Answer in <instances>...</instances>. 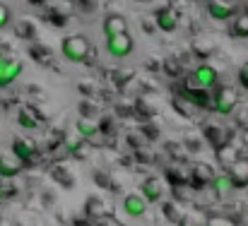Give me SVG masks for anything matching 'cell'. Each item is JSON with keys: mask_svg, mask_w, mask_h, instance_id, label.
<instances>
[{"mask_svg": "<svg viewBox=\"0 0 248 226\" xmlns=\"http://www.w3.org/2000/svg\"><path fill=\"white\" fill-rule=\"evenodd\" d=\"M205 10L217 22H227V19H232L236 15V7L232 2H227V0H207L205 2Z\"/></svg>", "mask_w": 248, "mask_h": 226, "instance_id": "cell-10", "label": "cell"}, {"mask_svg": "<svg viewBox=\"0 0 248 226\" xmlns=\"http://www.w3.org/2000/svg\"><path fill=\"white\" fill-rule=\"evenodd\" d=\"M178 24H181V15L173 10V7H159L157 12H155V27L159 29V31H164V34H173L176 29H178Z\"/></svg>", "mask_w": 248, "mask_h": 226, "instance_id": "cell-7", "label": "cell"}, {"mask_svg": "<svg viewBox=\"0 0 248 226\" xmlns=\"http://www.w3.org/2000/svg\"><path fill=\"white\" fill-rule=\"evenodd\" d=\"M239 156H241V154L234 150L232 145H224L222 150H217V161H219V166H222V168H229V166H232Z\"/></svg>", "mask_w": 248, "mask_h": 226, "instance_id": "cell-19", "label": "cell"}, {"mask_svg": "<svg viewBox=\"0 0 248 226\" xmlns=\"http://www.w3.org/2000/svg\"><path fill=\"white\" fill-rule=\"evenodd\" d=\"M239 101H241L239 89H234V87H219L215 91V96H212V111L219 113V116H232L239 108Z\"/></svg>", "mask_w": 248, "mask_h": 226, "instance_id": "cell-2", "label": "cell"}, {"mask_svg": "<svg viewBox=\"0 0 248 226\" xmlns=\"http://www.w3.org/2000/svg\"><path fill=\"white\" fill-rule=\"evenodd\" d=\"M22 161L15 154H0V178H15L22 171Z\"/></svg>", "mask_w": 248, "mask_h": 226, "instance_id": "cell-15", "label": "cell"}, {"mask_svg": "<svg viewBox=\"0 0 248 226\" xmlns=\"http://www.w3.org/2000/svg\"><path fill=\"white\" fill-rule=\"evenodd\" d=\"M104 48H106V56H108V58H113V60H125V58L133 56V51H135V41H133L130 34H123V36L106 39Z\"/></svg>", "mask_w": 248, "mask_h": 226, "instance_id": "cell-3", "label": "cell"}, {"mask_svg": "<svg viewBox=\"0 0 248 226\" xmlns=\"http://www.w3.org/2000/svg\"><path fill=\"white\" fill-rule=\"evenodd\" d=\"M10 147H12L10 154H15L22 164H29V161L36 156V147H34V142H31V140H27V137H15Z\"/></svg>", "mask_w": 248, "mask_h": 226, "instance_id": "cell-12", "label": "cell"}, {"mask_svg": "<svg viewBox=\"0 0 248 226\" xmlns=\"http://www.w3.org/2000/svg\"><path fill=\"white\" fill-rule=\"evenodd\" d=\"M17 36H22V39H31L34 36V24H29V22H19L17 24Z\"/></svg>", "mask_w": 248, "mask_h": 226, "instance_id": "cell-25", "label": "cell"}, {"mask_svg": "<svg viewBox=\"0 0 248 226\" xmlns=\"http://www.w3.org/2000/svg\"><path fill=\"white\" fill-rule=\"evenodd\" d=\"M140 195L147 200V205H157L162 202L166 195V188H164V181L157 178V176H150L140 183Z\"/></svg>", "mask_w": 248, "mask_h": 226, "instance_id": "cell-6", "label": "cell"}, {"mask_svg": "<svg viewBox=\"0 0 248 226\" xmlns=\"http://www.w3.org/2000/svg\"><path fill=\"white\" fill-rule=\"evenodd\" d=\"M17 123H19L22 128H29V130H34V128H36V121L29 116V111H19V116H17Z\"/></svg>", "mask_w": 248, "mask_h": 226, "instance_id": "cell-24", "label": "cell"}, {"mask_svg": "<svg viewBox=\"0 0 248 226\" xmlns=\"http://www.w3.org/2000/svg\"><path fill=\"white\" fill-rule=\"evenodd\" d=\"M101 34L104 39H113V36H123L128 34V19L121 12H108L101 19Z\"/></svg>", "mask_w": 248, "mask_h": 226, "instance_id": "cell-5", "label": "cell"}, {"mask_svg": "<svg viewBox=\"0 0 248 226\" xmlns=\"http://www.w3.org/2000/svg\"><path fill=\"white\" fill-rule=\"evenodd\" d=\"M75 130H78V135L82 137V140H96L99 135H101V130H99V125L94 123V121H89L87 116H80L78 121H75Z\"/></svg>", "mask_w": 248, "mask_h": 226, "instance_id": "cell-16", "label": "cell"}, {"mask_svg": "<svg viewBox=\"0 0 248 226\" xmlns=\"http://www.w3.org/2000/svg\"><path fill=\"white\" fill-rule=\"evenodd\" d=\"M207 226H239V222L229 214H210L207 217Z\"/></svg>", "mask_w": 248, "mask_h": 226, "instance_id": "cell-22", "label": "cell"}, {"mask_svg": "<svg viewBox=\"0 0 248 226\" xmlns=\"http://www.w3.org/2000/svg\"><path fill=\"white\" fill-rule=\"evenodd\" d=\"M10 22H12V10H10V5L0 2V31L5 27H10Z\"/></svg>", "mask_w": 248, "mask_h": 226, "instance_id": "cell-23", "label": "cell"}, {"mask_svg": "<svg viewBox=\"0 0 248 226\" xmlns=\"http://www.w3.org/2000/svg\"><path fill=\"white\" fill-rule=\"evenodd\" d=\"M142 2H147V0H142Z\"/></svg>", "mask_w": 248, "mask_h": 226, "instance_id": "cell-29", "label": "cell"}, {"mask_svg": "<svg viewBox=\"0 0 248 226\" xmlns=\"http://www.w3.org/2000/svg\"><path fill=\"white\" fill-rule=\"evenodd\" d=\"M227 171H229L236 188H246L248 185V156H239Z\"/></svg>", "mask_w": 248, "mask_h": 226, "instance_id": "cell-13", "label": "cell"}, {"mask_svg": "<svg viewBox=\"0 0 248 226\" xmlns=\"http://www.w3.org/2000/svg\"><path fill=\"white\" fill-rule=\"evenodd\" d=\"M232 36L248 39V12H239L232 17Z\"/></svg>", "mask_w": 248, "mask_h": 226, "instance_id": "cell-18", "label": "cell"}, {"mask_svg": "<svg viewBox=\"0 0 248 226\" xmlns=\"http://www.w3.org/2000/svg\"><path fill=\"white\" fill-rule=\"evenodd\" d=\"M162 212H164V217H166V219H171L173 224H176V222L181 219V214L176 212V205H173V202H166L164 207H162Z\"/></svg>", "mask_w": 248, "mask_h": 226, "instance_id": "cell-26", "label": "cell"}, {"mask_svg": "<svg viewBox=\"0 0 248 226\" xmlns=\"http://www.w3.org/2000/svg\"><path fill=\"white\" fill-rule=\"evenodd\" d=\"M210 185H212V190L217 193V197H227L232 190H236V185H234V181H232L229 171H219V173H215Z\"/></svg>", "mask_w": 248, "mask_h": 226, "instance_id": "cell-14", "label": "cell"}, {"mask_svg": "<svg viewBox=\"0 0 248 226\" xmlns=\"http://www.w3.org/2000/svg\"><path fill=\"white\" fill-rule=\"evenodd\" d=\"M61 56H63V60L80 65L92 56V44L84 34H68L61 41Z\"/></svg>", "mask_w": 248, "mask_h": 226, "instance_id": "cell-1", "label": "cell"}, {"mask_svg": "<svg viewBox=\"0 0 248 226\" xmlns=\"http://www.w3.org/2000/svg\"><path fill=\"white\" fill-rule=\"evenodd\" d=\"M147 200L140 195V193H130V195H125L123 197V212L130 217V219H140V217H145L147 214Z\"/></svg>", "mask_w": 248, "mask_h": 226, "instance_id": "cell-9", "label": "cell"}, {"mask_svg": "<svg viewBox=\"0 0 248 226\" xmlns=\"http://www.w3.org/2000/svg\"><path fill=\"white\" fill-rule=\"evenodd\" d=\"M236 82H239V87H241V89H246L248 91V65H244V68L236 73Z\"/></svg>", "mask_w": 248, "mask_h": 226, "instance_id": "cell-27", "label": "cell"}, {"mask_svg": "<svg viewBox=\"0 0 248 226\" xmlns=\"http://www.w3.org/2000/svg\"><path fill=\"white\" fill-rule=\"evenodd\" d=\"M27 2H29V5H44L46 0H27Z\"/></svg>", "mask_w": 248, "mask_h": 226, "instance_id": "cell-28", "label": "cell"}, {"mask_svg": "<svg viewBox=\"0 0 248 226\" xmlns=\"http://www.w3.org/2000/svg\"><path fill=\"white\" fill-rule=\"evenodd\" d=\"M205 135H207L210 145L215 147V151L222 150V147L229 142V137H227V130H222V128H217V125H210V128H205Z\"/></svg>", "mask_w": 248, "mask_h": 226, "instance_id": "cell-17", "label": "cell"}, {"mask_svg": "<svg viewBox=\"0 0 248 226\" xmlns=\"http://www.w3.org/2000/svg\"><path fill=\"white\" fill-rule=\"evenodd\" d=\"M176 226H207V217L200 212H188V214H181Z\"/></svg>", "mask_w": 248, "mask_h": 226, "instance_id": "cell-20", "label": "cell"}, {"mask_svg": "<svg viewBox=\"0 0 248 226\" xmlns=\"http://www.w3.org/2000/svg\"><path fill=\"white\" fill-rule=\"evenodd\" d=\"M193 77V82H195V87H200V89H215L217 84H219V70L215 68V65H210V63H200V65H195V70L190 73Z\"/></svg>", "mask_w": 248, "mask_h": 226, "instance_id": "cell-4", "label": "cell"}, {"mask_svg": "<svg viewBox=\"0 0 248 226\" xmlns=\"http://www.w3.org/2000/svg\"><path fill=\"white\" fill-rule=\"evenodd\" d=\"M212 176H215L212 166H207V164H195V166L188 171V185H190L193 190H205V188L212 183Z\"/></svg>", "mask_w": 248, "mask_h": 226, "instance_id": "cell-8", "label": "cell"}, {"mask_svg": "<svg viewBox=\"0 0 248 226\" xmlns=\"http://www.w3.org/2000/svg\"><path fill=\"white\" fill-rule=\"evenodd\" d=\"M190 106H195V108H212V94L207 91V89H200V87H188V89H183V94H181Z\"/></svg>", "mask_w": 248, "mask_h": 226, "instance_id": "cell-11", "label": "cell"}, {"mask_svg": "<svg viewBox=\"0 0 248 226\" xmlns=\"http://www.w3.org/2000/svg\"><path fill=\"white\" fill-rule=\"evenodd\" d=\"M87 214H89L92 219H101V217H106V214H108V210L104 207V202H101V200L89 197V200H87Z\"/></svg>", "mask_w": 248, "mask_h": 226, "instance_id": "cell-21", "label": "cell"}]
</instances>
